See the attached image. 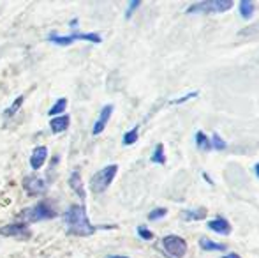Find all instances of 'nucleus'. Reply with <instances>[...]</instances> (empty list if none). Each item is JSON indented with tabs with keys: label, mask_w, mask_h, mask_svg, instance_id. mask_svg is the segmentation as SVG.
Returning a JSON list of instances; mask_svg holds the SVG:
<instances>
[{
	"label": "nucleus",
	"mask_w": 259,
	"mask_h": 258,
	"mask_svg": "<svg viewBox=\"0 0 259 258\" xmlns=\"http://www.w3.org/2000/svg\"><path fill=\"white\" fill-rule=\"evenodd\" d=\"M254 9H256V6H254L252 0H242L240 2V14H242L243 20H249L254 14Z\"/></svg>",
	"instance_id": "obj_16"
},
{
	"label": "nucleus",
	"mask_w": 259,
	"mask_h": 258,
	"mask_svg": "<svg viewBox=\"0 0 259 258\" xmlns=\"http://www.w3.org/2000/svg\"><path fill=\"white\" fill-rule=\"evenodd\" d=\"M0 235L18 239V241H27V239L32 237V232L28 230L23 223H13V225H6V227L0 228Z\"/></svg>",
	"instance_id": "obj_7"
},
{
	"label": "nucleus",
	"mask_w": 259,
	"mask_h": 258,
	"mask_svg": "<svg viewBox=\"0 0 259 258\" xmlns=\"http://www.w3.org/2000/svg\"><path fill=\"white\" fill-rule=\"evenodd\" d=\"M69 124H71V117L65 114L60 115V117H53L52 121H50V128H52L53 134L64 133V131L69 128Z\"/></svg>",
	"instance_id": "obj_12"
},
{
	"label": "nucleus",
	"mask_w": 259,
	"mask_h": 258,
	"mask_svg": "<svg viewBox=\"0 0 259 258\" xmlns=\"http://www.w3.org/2000/svg\"><path fill=\"white\" fill-rule=\"evenodd\" d=\"M210 141H211V149H217V151H224V149L228 147V143H226V141L222 140V138L219 136L217 133H213V134H211Z\"/></svg>",
	"instance_id": "obj_22"
},
{
	"label": "nucleus",
	"mask_w": 259,
	"mask_h": 258,
	"mask_svg": "<svg viewBox=\"0 0 259 258\" xmlns=\"http://www.w3.org/2000/svg\"><path fill=\"white\" fill-rule=\"evenodd\" d=\"M166 212H167V210L162 209V207H160V209H154L150 214H148V219H150V221H157V219H160V217L166 216Z\"/></svg>",
	"instance_id": "obj_23"
},
{
	"label": "nucleus",
	"mask_w": 259,
	"mask_h": 258,
	"mask_svg": "<svg viewBox=\"0 0 259 258\" xmlns=\"http://www.w3.org/2000/svg\"><path fill=\"white\" fill-rule=\"evenodd\" d=\"M46 159H48V147H45V145H39V147H35L34 151H32L30 154V168L32 170H39L45 166Z\"/></svg>",
	"instance_id": "obj_10"
},
{
	"label": "nucleus",
	"mask_w": 259,
	"mask_h": 258,
	"mask_svg": "<svg viewBox=\"0 0 259 258\" xmlns=\"http://www.w3.org/2000/svg\"><path fill=\"white\" fill-rule=\"evenodd\" d=\"M238 35L240 38H249V39L259 38V21L249 25V27H245V28H242V30L238 32Z\"/></svg>",
	"instance_id": "obj_18"
},
{
	"label": "nucleus",
	"mask_w": 259,
	"mask_h": 258,
	"mask_svg": "<svg viewBox=\"0 0 259 258\" xmlns=\"http://www.w3.org/2000/svg\"><path fill=\"white\" fill-rule=\"evenodd\" d=\"M111 114H113V104H106L103 110H101V114H99V117H97L96 124H94V129H92L94 136L101 134L106 129V126H108L109 119H111Z\"/></svg>",
	"instance_id": "obj_9"
},
{
	"label": "nucleus",
	"mask_w": 259,
	"mask_h": 258,
	"mask_svg": "<svg viewBox=\"0 0 259 258\" xmlns=\"http://www.w3.org/2000/svg\"><path fill=\"white\" fill-rule=\"evenodd\" d=\"M222 258H240L236 253H231V255H226V256H222Z\"/></svg>",
	"instance_id": "obj_28"
},
{
	"label": "nucleus",
	"mask_w": 259,
	"mask_h": 258,
	"mask_svg": "<svg viewBox=\"0 0 259 258\" xmlns=\"http://www.w3.org/2000/svg\"><path fill=\"white\" fill-rule=\"evenodd\" d=\"M206 227L210 228L211 232H215V234H219V235H224V237L231 234V230H233L229 221L224 219V217H215V219L208 221Z\"/></svg>",
	"instance_id": "obj_11"
},
{
	"label": "nucleus",
	"mask_w": 259,
	"mask_h": 258,
	"mask_svg": "<svg viewBox=\"0 0 259 258\" xmlns=\"http://www.w3.org/2000/svg\"><path fill=\"white\" fill-rule=\"evenodd\" d=\"M138 136H140V128L134 126L133 129L123 134V145H134L138 141Z\"/></svg>",
	"instance_id": "obj_21"
},
{
	"label": "nucleus",
	"mask_w": 259,
	"mask_h": 258,
	"mask_svg": "<svg viewBox=\"0 0 259 258\" xmlns=\"http://www.w3.org/2000/svg\"><path fill=\"white\" fill-rule=\"evenodd\" d=\"M196 96H198V92H189L187 96L180 97V99H173V101H171V104H182V103H185V101L191 99V97H196Z\"/></svg>",
	"instance_id": "obj_26"
},
{
	"label": "nucleus",
	"mask_w": 259,
	"mask_h": 258,
	"mask_svg": "<svg viewBox=\"0 0 259 258\" xmlns=\"http://www.w3.org/2000/svg\"><path fill=\"white\" fill-rule=\"evenodd\" d=\"M57 216V212L52 209L48 202H39L35 203L30 209H25L21 212V217H23L27 223H37V221H45V219H52V217Z\"/></svg>",
	"instance_id": "obj_4"
},
{
	"label": "nucleus",
	"mask_w": 259,
	"mask_h": 258,
	"mask_svg": "<svg viewBox=\"0 0 259 258\" xmlns=\"http://www.w3.org/2000/svg\"><path fill=\"white\" fill-rule=\"evenodd\" d=\"M196 145H198L199 151H211V141L203 131L196 133Z\"/></svg>",
	"instance_id": "obj_17"
},
{
	"label": "nucleus",
	"mask_w": 259,
	"mask_h": 258,
	"mask_svg": "<svg viewBox=\"0 0 259 258\" xmlns=\"http://www.w3.org/2000/svg\"><path fill=\"white\" fill-rule=\"evenodd\" d=\"M199 248L203 249V251H224L226 246L224 244H219V242H213L211 239H199Z\"/></svg>",
	"instance_id": "obj_15"
},
{
	"label": "nucleus",
	"mask_w": 259,
	"mask_h": 258,
	"mask_svg": "<svg viewBox=\"0 0 259 258\" xmlns=\"http://www.w3.org/2000/svg\"><path fill=\"white\" fill-rule=\"evenodd\" d=\"M138 235H140L141 239H145V241H150V239L154 237V234L145 227H138Z\"/></svg>",
	"instance_id": "obj_25"
},
{
	"label": "nucleus",
	"mask_w": 259,
	"mask_h": 258,
	"mask_svg": "<svg viewBox=\"0 0 259 258\" xmlns=\"http://www.w3.org/2000/svg\"><path fill=\"white\" fill-rule=\"evenodd\" d=\"M21 186H23L25 193L30 195V196H41L46 193V182L41 179V177L37 175H27L23 179V182H21Z\"/></svg>",
	"instance_id": "obj_8"
},
{
	"label": "nucleus",
	"mask_w": 259,
	"mask_h": 258,
	"mask_svg": "<svg viewBox=\"0 0 259 258\" xmlns=\"http://www.w3.org/2000/svg\"><path fill=\"white\" fill-rule=\"evenodd\" d=\"M140 6H141L140 0H133V2L129 4V7H127V11H125V18H127V20H129V18L133 16V13H134V11H136Z\"/></svg>",
	"instance_id": "obj_24"
},
{
	"label": "nucleus",
	"mask_w": 259,
	"mask_h": 258,
	"mask_svg": "<svg viewBox=\"0 0 259 258\" xmlns=\"http://www.w3.org/2000/svg\"><path fill=\"white\" fill-rule=\"evenodd\" d=\"M233 7L231 0H203L187 7L189 14H221Z\"/></svg>",
	"instance_id": "obj_3"
},
{
	"label": "nucleus",
	"mask_w": 259,
	"mask_h": 258,
	"mask_svg": "<svg viewBox=\"0 0 259 258\" xmlns=\"http://www.w3.org/2000/svg\"><path fill=\"white\" fill-rule=\"evenodd\" d=\"M116 173H118V165H108L103 170H99L97 173H94L90 179V190L92 193L101 195L111 186V182L115 180Z\"/></svg>",
	"instance_id": "obj_2"
},
{
	"label": "nucleus",
	"mask_w": 259,
	"mask_h": 258,
	"mask_svg": "<svg viewBox=\"0 0 259 258\" xmlns=\"http://www.w3.org/2000/svg\"><path fill=\"white\" fill-rule=\"evenodd\" d=\"M162 248L167 256L171 258H184L187 253V242L178 235H166L162 239Z\"/></svg>",
	"instance_id": "obj_6"
},
{
	"label": "nucleus",
	"mask_w": 259,
	"mask_h": 258,
	"mask_svg": "<svg viewBox=\"0 0 259 258\" xmlns=\"http://www.w3.org/2000/svg\"><path fill=\"white\" fill-rule=\"evenodd\" d=\"M23 101H25V96H18L16 99L13 101V104H11V106L4 112V115L9 119V117H13L14 114H18V112H20V108H21V104H23Z\"/></svg>",
	"instance_id": "obj_19"
},
{
	"label": "nucleus",
	"mask_w": 259,
	"mask_h": 258,
	"mask_svg": "<svg viewBox=\"0 0 259 258\" xmlns=\"http://www.w3.org/2000/svg\"><path fill=\"white\" fill-rule=\"evenodd\" d=\"M109 258H127V256H109Z\"/></svg>",
	"instance_id": "obj_30"
},
{
	"label": "nucleus",
	"mask_w": 259,
	"mask_h": 258,
	"mask_svg": "<svg viewBox=\"0 0 259 258\" xmlns=\"http://www.w3.org/2000/svg\"><path fill=\"white\" fill-rule=\"evenodd\" d=\"M152 163H155V165H164L166 163V156H164V145L162 143H157L155 145V151L154 154H152Z\"/></svg>",
	"instance_id": "obj_20"
},
{
	"label": "nucleus",
	"mask_w": 259,
	"mask_h": 258,
	"mask_svg": "<svg viewBox=\"0 0 259 258\" xmlns=\"http://www.w3.org/2000/svg\"><path fill=\"white\" fill-rule=\"evenodd\" d=\"M201 217H205V212H201V214H192L191 210H185V219H201Z\"/></svg>",
	"instance_id": "obj_27"
},
{
	"label": "nucleus",
	"mask_w": 259,
	"mask_h": 258,
	"mask_svg": "<svg viewBox=\"0 0 259 258\" xmlns=\"http://www.w3.org/2000/svg\"><path fill=\"white\" fill-rule=\"evenodd\" d=\"M50 41L53 45H58V46H69L76 41H89V43H94V45H101L103 43V38L96 32H90V34H69V35H58V34H50Z\"/></svg>",
	"instance_id": "obj_5"
},
{
	"label": "nucleus",
	"mask_w": 259,
	"mask_h": 258,
	"mask_svg": "<svg viewBox=\"0 0 259 258\" xmlns=\"http://www.w3.org/2000/svg\"><path fill=\"white\" fill-rule=\"evenodd\" d=\"M64 223L67 227V234L76 235V237H90V235H94L99 230V227L90 223L85 205L69 207L64 214Z\"/></svg>",
	"instance_id": "obj_1"
},
{
	"label": "nucleus",
	"mask_w": 259,
	"mask_h": 258,
	"mask_svg": "<svg viewBox=\"0 0 259 258\" xmlns=\"http://www.w3.org/2000/svg\"><path fill=\"white\" fill-rule=\"evenodd\" d=\"M254 172H256V177H257V179H259V163H257L256 166H254Z\"/></svg>",
	"instance_id": "obj_29"
},
{
	"label": "nucleus",
	"mask_w": 259,
	"mask_h": 258,
	"mask_svg": "<svg viewBox=\"0 0 259 258\" xmlns=\"http://www.w3.org/2000/svg\"><path fill=\"white\" fill-rule=\"evenodd\" d=\"M69 186H71V190L74 191V193L78 195L81 200L87 198L85 188H83V180H81V173H79L78 170H76V172H72L71 179H69Z\"/></svg>",
	"instance_id": "obj_13"
},
{
	"label": "nucleus",
	"mask_w": 259,
	"mask_h": 258,
	"mask_svg": "<svg viewBox=\"0 0 259 258\" xmlns=\"http://www.w3.org/2000/svg\"><path fill=\"white\" fill-rule=\"evenodd\" d=\"M65 108H67V97H60V99H57L53 103V106L50 108L48 115L50 117H60V115H64Z\"/></svg>",
	"instance_id": "obj_14"
}]
</instances>
